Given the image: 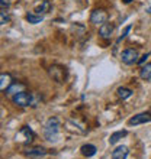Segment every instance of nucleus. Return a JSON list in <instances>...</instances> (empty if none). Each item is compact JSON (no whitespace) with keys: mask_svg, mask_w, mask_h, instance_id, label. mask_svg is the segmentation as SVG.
<instances>
[{"mask_svg":"<svg viewBox=\"0 0 151 159\" xmlns=\"http://www.w3.org/2000/svg\"><path fill=\"white\" fill-rule=\"evenodd\" d=\"M23 155L28 156V158H32V159H39L46 155V149L42 146H34V148H29V149L23 151Z\"/></svg>","mask_w":151,"mask_h":159,"instance_id":"6","label":"nucleus"},{"mask_svg":"<svg viewBox=\"0 0 151 159\" xmlns=\"http://www.w3.org/2000/svg\"><path fill=\"white\" fill-rule=\"evenodd\" d=\"M9 22H10V17H9V15H7V10H2V12H0V23H2V25H6Z\"/></svg>","mask_w":151,"mask_h":159,"instance_id":"21","label":"nucleus"},{"mask_svg":"<svg viewBox=\"0 0 151 159\" xmlns=\"http://www.w3.org/2000/svg\"><path fill=\"white\" fill-rule=\"evenodd\" d=\"M0 80H2V81H0V88H2V90H6L9 84H12V81H10L12 78H10L9 74H2V75H0Z\"/></svg>","mask_w":151,"mask_h":159,"instance_id":"18","label":"nucleus"},{"mask_svg":"<svg viewBox=\"0 0 151 159\" xmlns=\"http://www.w3.org/2000/svg\"><path fill=\"white\" fill-rule=\"evenodd\" d=\"M139 77L144 80V81H150L151 80V62L150 64H145L141 71H139Z\"/></svg>","mask_w":151,"mask_h":159,"instance_id":"15","label":"nucleus"},{"mask_svg":"<svg viewBox=\"0 0 151 159\" xmlns=\"http://www.w3.org/2000/svg\"><path fill=\"white\" fill-rule=\"evenodd\" d=\"M16 136H23V138H25V143H23V145H28V143H31L34 140L35 133L32 132V129H31L29 126H23L21 129V132H19Z\"/></svg>","mask_w":151,"mask_h":159,"instance_id":"9","label":"nucleus"},{"mask_svg":"<svg viewBox=\"0 0 151 159\" xmlns=\"http://www.w3.org/2000/svg\"><path fill=\"white\" fill-rule=\"evenodd\" d=\"M148 57H150V54H145V55H143V57H141V58L138 59V64H139V65H143V64L145 62V61H147V58H148Z\"/></svg>","mask_w":151,"mask_h":159,"instance_id":"23","label":"nucleus"},{"mask_svg":"<svg viewBox=\"0 0 151 159\" xmlns=\"http://www.w3.org/2000/svg\"><path fill=\"white\" fill-rule=\"evenodd\" d=\"M121 61L124 64H126V65H134V64H138V51L132 49V48H128V49L122 51Z\"/></svg>","mask_w":151,"mask_h":159,"instance_id":"3","label":"nucleus"},{"mask_svg":"<svg viewBox=\"0 0 151 159\" xmlns=\"http://www.w3.org/2000/svg\"><path fill=\"white\" fill-rule=\"evenodd\" d=\"M126 134H128V130H119V132H115V133L110 134L109 143H110V145H115L118 140H121L122 138H125Z\"/></svg>","mask_w":151,"mask_h":159,"instance_id":"14","label":"nucleus"},{"mask_svg":"<svg viewBox=\"0 0 151 159\" xmlns=\"http://www.w3.org/2000/svg\"><path fill=\"white\" fill-rule=\"evenodd\" d=\"M42 15H35V13H28L26 15V20L32 23V25H37V23H41L42 22Z\"/></svg>","mask_w":151,"mask_h":159,"instance_id":"17","label":"nucleus"},{"mask_svg":"<svg viewBox=\"0 0 151 159\" xmlns=\"http://www.w3.org/2000/svg\"><path fill=\"white\" fill-rule=\"evenodd\" d=\"M80 152H81V155L86 156V158H92V156L96 155L97 148L95 146V145H90V143H87V145H83V146L80 148Z\"/></svg>","mask_w":151,"mask_h":159,"instance_id":"11","label":"nucleus"},{"mask_svg":"<svg viewBox=\"0 0 151 159\" xmlns=\"http://www.w3.org/2000/svg\"><path fill=\"white\" fill-rule=\"evenodd\" d=\"M60 132V120L57 117H50L46 120L45 126H44V138L46 140H55V138L58 136Z\"/></svg>","mask_w":151,"mask_h":159,"instance_id":"1","label":"nucleus"},{"mask_svg":"<svg viewBox=\"0 0 151 159\" xmlns=\"http://www.w3.org/2000/svg\"><path fill=\"white\" fill-rule=\"evenodd\" d=\"M113 30H115V26H113V23H103V25H100V28H99V35H100V38L103 39H110L112 38V34Z\"/></svg>","mask_w":151,"mask_h":159,"instance_id":"8","label":"nucleus"},{"mask_svg":"<svg viewBox=\"0 0 151 159\" xmlns=\"http://www.w3.org/2000/svg\"><path fill=\"white\" fill-rule=\"evenodd\" d=\"M131 29H132V26H131V25H128V26H126L125 29H124V32H122V34H121V36H119V38L116 39V42H115V46H118V45H119V43H121V41H124V39L126 38V35L129 34V30H131Z\"/></svg>","mask_w":151,"mask_h":159,"instance_id":"20","label":"nucleus"},{"mask_svg":"<svg viewBox=\"0 0 151 159\" xmlns=\"http://www.w3.org/2000/svg\"><path fill=\"white\" fill-rule=\"evenodd\" d=\"M147 13H150V15H151V7H148V9H147Z\"/></svg>","mask_w":151,"mask_h":159,"instance_id":"25","label":"nucleus"},{"mask_svg":"<svg viewBox=\"0 0 151 159\" xmlns=\"http://www.w3.org/2000/svg\"><path fill=\"white\" fill-rule=\"evenodd\" d=\"M116 93L122 100H126V98H129V97L132 96V90H131V88H126V87H119Z\"/></svg>","mask_w":151,"mask_h":159,"instance_id":"16","label":"nucleus"},{"mask_svg":"<svg viewBox=\"0 0 151 159\" xmlns=\"http://www.w3.org/2000/svg\"><path fill=\"white\" fill-rule=\"evenodd\" d=\"M129 151L126 146H118L116 149L112 151V159H126Z\"/></svg>","mask_w":151,"mask_h":159,"instance_id":"12","label":"nucleus"},{"mask_svg":"<svg viewBox=\"0 0 151 159\" xmlns=\"http://www.w3.org/2000/svg\"><path fill=\"white\" fill-rule=\"evenodd\" d=\"M151 121V113H139L135 114L134 117H131L128 120L129 126H138V125H144V123H150Z\"/></svg>","mask_w":151,"mask_h":159,"instance_id":"7","label":"nucleus"},{"mask_svg":"<svg viewBox=\"0 0 151 159\" xmlns=\"http://www.w3.org/2000/svg\"><path fill=\"white\" fill-rule=\"evenodd\" d=\"M48 75L50 78H52L55 83L63 84L67 78V70L61 65H51L50 70H48Z\"/></svg>","mask_w":151,"mask_h":159,"instance_id":"2","label":"nucleus"},{"mask_svg":"<svg viewBox=\"0 0 151 159\" xmlns=\"http://www.w3.org/2000/svg\"><path fill=\"white\" fill-rule=\"evenodd\" d=\"M50 10H51V3L48 2V0H42L41 4L35 9V13H38V15H44V13H48Z\"/></svg>","mask_w":151,"mask_h":159,"instance_id":"13","label":"nucleus"},{"mask_svg":"<svg viewBox=\"0 0 151 159\" xmlns=\"http://www.w3.org/2000/svg\"><path fill=\"white\" fill-rule=\"evenodd\" d=\"M0 7H2V10H9L10 3H9L7 0H0Z\"/></svg>","mask_w":151,"mask_h":159,"instance_id":"22","label":"nucleus"},{"mask_svg":"<svg viewBox=\"0 0 151 159\" xmlns=\"http://www.w3.org/2000/svg\"><path fill=\"white\" fill-rule=\"evenodd\" d=\"M42 103V96L39 93L34 91L32 93V100H31V107H38Z\"/></svg>","mask_w":151,"mask_h":159,"instance_id":"19","label":"nucleus"},{"mask_svg":"<svg viewBox=\"0 0 151 159\" xmlns=\"http://www.w3.org/2000/svg\"><path fill=\"white\" fill-rule=\"evenodd\" d=\"M23 90H25V85H23V84H21V83H12L7 88H6V93H4V94H6V96H9V97H13L15 94L23 91Z\"/></svg>","mask_w":151,"mask_h":159,"instance_id":"10","label":"nucleus"},{"mask_svg":"<svg viewBox=\"0 0 151 159\" xmlns=\"http://www.w3.org/2000/svg\"><path fill=\"white\" fill-rule=\"evenodd\" d=\"M131 2H134V0H122V3H125V4H129Z\"/></svg>","mask_w":151,"mask_h":159,"instance_id":"24","label":"nucleus"},{"mask_svg":"<svg viewBox=\"0 0 151 159\" xmlns=\"http://www.w3.org/2000/svg\"><path fill=\"white\" fill-rule=\"evenodd\" d=\"M31 100H32V93H25V91L17 93V94H15L12 97V101L19 107H29Z\"/></svg>","mask_w":151,"mask_h":159,"instance_id":"4","label":"nucleus"},{"mask_svg":"<svg viewBox=\"0 0 151 159\" xmlns=\"http://www.w3.org/2000/svg\"><path fill=\"white\" fill-rule=\"evenodd\" d=\"M108 20V13L103 9H95L90 15V22L93 25H103Z\"/></svg>","mask_w":151,"mask_h":159,"instance_id":"5","label":"nucleus"}]
</instances>
